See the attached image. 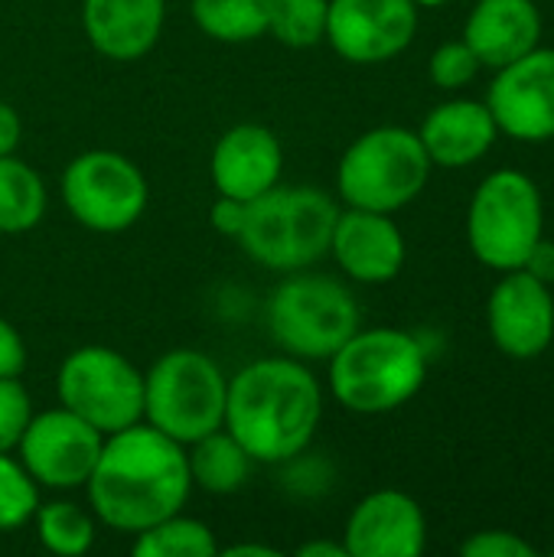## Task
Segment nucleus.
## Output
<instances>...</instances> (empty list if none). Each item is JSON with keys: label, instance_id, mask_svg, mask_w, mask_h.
Listing matches in <instances>:
<instances>
[{"label": "nucleus", "instance_id": "nucleus-1", "mask_svg": "<svg viewBox=\"0 0 554 557\" xmlns=\"http://www.w3.org/2000/svg\"><path fill=\"white\" fill-rule=\"evenodd\" d=\"M85 490L95 516L108 529L144 532L183 512L193 493L186 447L137 421L104 437Z\"/></svg>", "mask_w": 554, "mask_h": 557}, {"label": "nucleus", "instance_id": "nucleus-2", "mask_svg": "<svg viewBox=\"0 0 554 557\" xmlns=\"http://www.w3.org/2000/svg\"><path fill=\"white\" fill-rule=\"evenodd\" d=\"M320 418L317 375L294 356H274L245 366L229 382L222 428L255 463H291L310 447Z\"/></svg>", "mask_w": 554, "mask_h": 557}, {"label": "nucleus", "instance_id": "nucleus-3", "mask_svg": "<svg viewBox=\"0 0 554 557\" xmlns=\"http://www.w3.org/2000/svg\"><path fill=\"white\" fill-rule=\"evenodd\" d=\"M330 392L356 414H385L411 401L428 379V352L405 330H356L330 359Z\"/></svg>", "mask_w": 554, "mask_h": 557}, {"label": "nucleus", "instance_id": "nucleus-4", "mask_svg": "<svg viewBox=\"0 0 554 557\" xmlns=\"http://www.w3.org/2000/svg\"><path fill=\"white\" fill-rule=\"evenodd\" d=\"M340 206L317 186H271L245 202L238 242L245 255L271 271L291 274L317 264L330 251Z\"/></svg>", "mask_w": 554, "mask_h": 557}, {"label": "nucleus", "instance_id": "nucleus-5", "mask_svg": "<svg viewBox=\"0 0 554 557\" xmlns=\"http://www.w3.org/2000/svg\"><path fill=\"white\" fill-rule=\"evenodd\" d=\"M431 157L408 127H376L349 144L336 170V189L346 206L369 212H398L421 196L431 176Z\"/></svg>", "mask_w": 554, "mask_h": 557}, {"label": "nucleus", "instance_id": "nucleus-6", "mask_svg": "<svg viewBox=\"0 0 554 557\" xmlns=\"http://www.w3.org/2000/svg\"><path fill=\"white\" fill-rule=\"evenodd\" d=\"M229 379L199 349H170L144 375V421L176 444L212 434L225 421Z\"/></svg>", "mask_w": 554, "mask_h": 557}, {"label": "nucleus", "instance_id": "nucleus-7", "mask_svg": "<svg viewBox=\"0 0 554 557\" xmlns=\"http://www.w3.org/2000/svg\"><path fill=\"white\" fill-rule=\"evenodd\" d=\"M268 330L287 356L327 362L359 330V304L336 277L291 271L268 300Z\"/></svg>", "mask_w": 554, "mask_h": 557}, {"label": "nucleus", "instance_id": "nucleus-8", "mask_svg": "<svg viewBox=\"0 0 554 557\" xmlns=\"http://www.w3.org/2000/svg\"><path fill=\"white\" fill-rule=\"evenodd\" d=\"M467 238L473 255L496 271L526 268L542 242V196L519 170L490 173L470 202Z\"/></svg>", "mask_w": 554, "mask_h": 557}, {"label": "nucleus", "instance_id": "nucleus-9", "mask_svg": "<svg viewBox=\"0 0 554 557\" xmlns=\"http://www.w3.org/2000/svg\"><path fill=\"white\" fill-rule=\"evenodd\" d=\"M62 408L85 418L104 437L144 421V372L108 346H82L56 375Z\"/></svg>", "mask_w": 554, "mask_h": 557}, {"label": "nucleus", "instance_id": "nucleus-10", "mask_svg": "<svg viewBox=\"0 0 554 557\" xmlns=\"http://www.w3.org/2000/svg\"><path fill=\"white\" fill-rule=\"evenodd\" d=\"M147 180L140 166L118 150H85L62 173V202L69 215L101 235L127 232L147 209Z\"/></svg>", "mask_w": 554, "mask_h": 557}, {"label": "nucleus", "instance_id": "nucleus-11", "mask_svg": "<svg viewBox=\"0 0 554 557\" xmlns=\"http://www.w3.org/2000/svg\"><path fill=\"white\" fill-rule=\"evenodd\" d=\"M101 444L104 434L91 428L85 418H78L69 408H52L29 418L16 450H20V463L29 470V476L39 486L78 490L88 483Z\"/></svg>", "mask_w": 554, "mask_h": 557}, {"label": "nucleus", "instance_id": "nucleus-12", "mask_svg": "<svg viewBox=\"0 0 554 557\" xmlns=\"http://www.w3.org/2000/svg\"><path fill=\"white\" fill-rule=\"evenodd\" d=\"M418 29L415 0H330L327 39L356 65L389 62L408 49Z\"/></svg>", "mask_w": 554, "mask_h": 557}, {"label": "nucleus", "instance_id": "nucleus-13", "mask_svg": "<svg viewBox=\"0 0 554 557\" xmlns=\"http://www.w3.org/2000/svg\"><path fill=\"white\" fill-rule=\"evenodd\" d=\"M487 108L500 131L516 140L554 137V49L535 46L516 62L496 69Z\"/></svg>", "mask_w": 554, "mask_h": 557}, {"label": "nucleus", "instance_id": "nucleus-14", "mask_svg": "<svg viewBox=\"0 0 554 557\" xmlns=\"http://www.w3.org/2000/svg\"><path fill=\"white\" fill-rule=\"evenodd\" d=\"M490 333L500 352L535 359L554 339V297L549 284L526 268L506 271L487 307Z\"/></svg>", "mask_w": 554, "mask_h": 557}, {"label": "nucleus", "instance_id": "nucleus-15", "mask_svg": "<svg viewBox=\"0 0 554 557\" xmlns=\"http://www.w3.org/2000/svg\"><path fill=\"white\" fill-rule=\"evenodd\" d=\"M428 542L421 506L398 490H379L366 496L346 522L349 557H418Z\"/></svg>", "mask_w": 554, "mask_h": 557}, {"label": "nucleus", "instance_id": "nucleus-16", "mask_svg": "<svg viewBox=\"0 0 554 557\" xmlns=\"http://www.w3.org/2000/svg\"><path fill=\"white\" fill-rule=\"evenodd\" d=\"M284 166L281 140L264 124H235L212 147V183L216 193L251 202L278 186Z\"/></svg>", "mask_w": 554, "mask_h": 557}, {"label": "nucleus", "instance_id": "nucleus-17", "mask_svg": "<svg viewBox=\"0 0 554 557\" xmlns=\"http://www.w3.org/2000/svg\"><path fill=\"white\" fill-rule=\"evenodd\" d=\"M330 251L336 264L362 284H385L398 277L405 264V235L389 212L346 209L336 219Z\"/></svg>", "mask_w": 554, "mask_h": 557}, {"label": "nucleus", "instance_id": "nucleus-18", "mask_svg": "<svg viewBox=\"0 0 554 557\" xmlns=\"http://www.w3.org/2000/svg\"><path fill=\"white\" fill-rule=\"evenodd\" d=\"M167 20V0H82V26L95 52L111 62L147 55Z\"/></svg>", "mask_w": 554, "mask_h": 557}, {"label": "nucleus", "instance_id": "nucleus-19", "mask_svg": "<svg viewBox=\"0 0 554 557\" xmlns=\"http://www.w3.org/2000/svg\"><path fill=\"white\" fill-rule=\"evenodd\" d=\"M539 36L542 13L532 0H477L464 29V42L490 69H503L532 52Z\"/></svg>", "mask_w": 554, "mask_h": 557}, {"label": "nucleus", "instance_id": "nucleus-20", "mask_svg": "<svg viewBox=\"0 0 554 557\" xmlns=\"http://www.w3.org/2000/svg\"><path fill=\"white\" fill-rule=\"evenodd\" d=\"M496 134H500V127H496L490 108L480 101H470V98L438 104L418 131L431 163L447 166V170L470 166L480 157H487Z\"/></svg>", "mask_w": 554, "mask_h": 557}, {"label": "nucleus", "instance_id": "nucleus-21", "mask_svg": "<svg viewBox=\"0 0 554 557\" xmlns=\"http://www.w3.org/2000/svg\"><path fill=\"white\" fill-rule=\"evenodd\" d=\"M186 460H189L193 486L216 493V496H229V493L242 490L251 476V467H255L248 450L225 428L193 441Z\"/></svg>", "mask_w": 554, "mask_h": 557}, {"label": "nucleus", "instance_id": "nucleus-22", "mask_svg": "<svg viewBox=\"0 0 554 557\" xmlns=\"http://www.w3.org/2000/svg\"><path fill=\"white\" fill-rule=\"evenodd\" d=\"M46 215V183L42 176L16 160L13 153L0 157V232L23 235L36 228Z\"/></svg>", "mask_w": 554, "mask_h": 557}, {"label": "nucleus", "instance_id": "nucleus-23", "mask_svg": "<svg viewBox=\"0 0 554 557\" xmlns=\"http://www.w3.org/2000/svg\"><path fill=\"white\" fill-rule=\"evenodd\" d=\"M271 0H193L196 26L219 42H251L268 33Z\"/></svg>", "mask_w": 554, "mask_h": 557}, {"label": "nucleus", "instance_id": "nucleus-24", "mask_svg": "<svg viewBox=\"0 0 554 557\" xmlns=\"http://www.w3.org/2000/svg\"><path fill=\"white\" fill-rule=\"evenodd\" d=\"M137 557H216L219 545L206 522L189 519L183 512H173L160 519L157 525L137 532L134 539Z\"/></svg>", "mask_w": 554, "mask_h": 557}, {"label": "nucleus", "instance_id": "nucleus-25", "mask_svg": "<svg viewBox=\"0 0 554 557\" xmlns=\"http://www.w3.org/2000/svg\"><path fill=\"white\" fill-rule=\"evenodd\" d=\"M33 522H36V535H39L42 548L52 552V555L78 557L91 552V545H95L91 516L82 506L69 503V499H56V503H46V506L39 503Z\"/></svg>", "mask_w": 554, "mask_h": 557}, {"label": "nucleus", "instance_id": "nucleus-26", "mask_svg": "<svg viewBox=\"0 0 554 557\" xmlns=\"http://www.w3.org/2000/svg\"><path fill=\"white\" fill-rule=\"evenodd\" d=\"M330 0H271L268 33L291 49H310L327 39Z\"/></svg>", "mask_w": 554, "mask_h": 557}, {"label": "nucleus", "instance_id": "nucleus-27", "mask_svg": "<svg viewBox=\"0 0 554 557\" xmlns=\"http://www.w3.org/2000/svg\"><path fill=\"white\" fill-rule=\"evenodd\" d=\"M39 509V483L29 476V470L13 460L10 454H0V532L23 529Z\"/></svg>", "mask_w": 554, "mask_h": 557}, {"label": "nucleus", "instance_id": "nucleus-28", "mask_svg": "<svg viewBox=\"0 0 554 557\" xmlns=\"http://www.w3.org/2000/svg\"><path fill=\"white\" fill-rule=\"evenodd\" d=\"M428 72H431V82L438 88H464L467 82L477 78L480 59L464 39H454V42H444V46L434 49Z\"/></svg>", "mask_w": 554, "mask_h": 557}, {"label": "nucleus", "instance_id": "nucleus-29", "mask_svg": "<svg viewBox=\"0 0 554 557\" xmlns=\"http://www.w3.org/2000/svg\"><path fill=\"white\" fill-rule=\"evenodd\" d=\"M29 418H33L29 392L20 385V379H0V454L16 450Z\"/></svg>", "mask_w": 554, "mask_h": 557}, {"label": "nucleus", "instance_id": "nucleus-30", "mask_svg": "<svg viewBox=\"0 0 554 557\" xmlns=\"http://www.w3.org/2000/svg\"><path fill=\"white\" fill-rule=\"evenodd\" d=\"M460 552L467 557H535V548L513 532H477Z\"/></svg>", "mask_w": 554, "mask_h": 557}, {"label": "nucleus", "instance_id": "nucleus-31", "mask_svg": "<svg viewBox=\"0 0 554 557\" xmlns=\"http://www.w3.org/2000/svg\"><path fill=\"white\" fill-rule=\"evenodd\" d=\"M26 369V343L20 330L0 317V379H20Z\"/></svg>", "mask_w": 554, "mask_h": 557}, {"label": "nucleus", "instance_id": "nucleus-32", "mask_svg": "<svg viewBox=\"0 0 554 557\" xmlns=\"http://www.w3.org/2000/svg\"><path fill=\"white\" fill-rule=\"evenodd\" d=\"M209 222H212V228H216L219 235H225V238H238L242 222H245V202L219 193V199H216V202H212V209H209Z\"/></svg>", "mask_w": 554, "mask_h": 557}, {"label": "nucleus", "instance_id": "nucleus-33", "mask_svg": "<svg viewBox=\"0 0 554 557\" xmlns=\"http://www.w3.org/2000/svg\"><path fill=\"white\" fill-rule=\"evenodd\" d=\"M20 137H23V124H20L16 108L7 104V101H0V157L13 153L16 144H20Z\"/></svg>", "mask_w": 554, "mask_h": 557}, {"label": "nucleus", "instance_id": "nucleus-34", "mask_svg": "<svg viewBox=\"0 0 554 557\" xmlns=\"http://www.w3.org/2000/svg\"><path fill=\"white\" fill-rule=\"evenodd\" d=\"M526 271H532L535 277H542L545 284L554 281V245L552 242H539L535 245V251H532V258L526 261Z\"/></svg>", "mask_w": 554, "mask_h": 557}, {"label": "nucleus", "instance_id": "nucleus-35", "mask_svg": "<svg viewBox=\"0 0 554 557\" xmlns=\"http://www.w3.org/2000/svg\"><path fill=\"white\" fill-rule=\"evenodd\" d=\"M300 557H349L346 555V545L343 542H307L297 548Z\"/></svg>", "mask_w": 554, "mask_h": 557}, {"label": "nucleus", "instance_id": "nucleus-36", "mask_svg": "<svg viewBox=\"0 0 554 557\" xmlns=\"http://www.w3.org/2000/svg\"><path fill=\"white\" fill-rule=\"evenodd\" d=\"M219 555H225V557H278L281 552H278V548H271V545H232V548H225V552H219Z\"/></svg>", "mask_w": 554, "mask_h": 557}, {"label": "nucleus", "instance_id": "nucleus-37", "mask_svg": "<svg viewBox=\"0 0 554 557\" xmlns=\"http://www.w3.org/2000/svg\"><path fill=\"white\" fill-rule=\"evenodd\" d=\"M418 7H441V3H447V0H415Z\"/></svg>", "mask_w": 554, "mask_h": 557}]
</instances>
